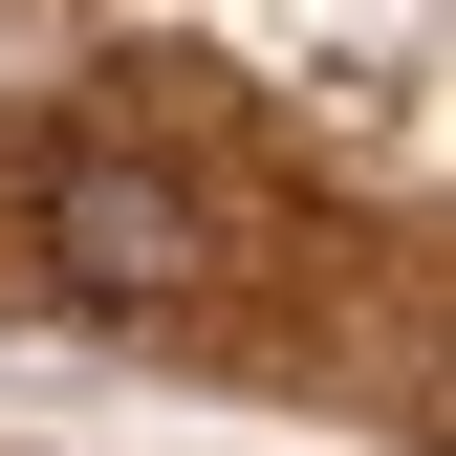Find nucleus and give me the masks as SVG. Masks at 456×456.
Returning a JSON list of instances; mask_svg holds the SVG:
<instances>
[{
  "label": "nucleus",
  "instance_id": "f257e3e1",
  "mask_svg": "<svg viewBox=\"0 0 456 456\" xmlns=\"http://www.w3.org/2000/svg\"><path fill=\"white\" fill-rule=\"evenodd\" d=\"M196 261H217V217H196L175 152H109V131L44 152V282H66V305H175Z\"/></svg>",
  "mask_w": 456,
  "mask_h": 456
}]
</instances>
